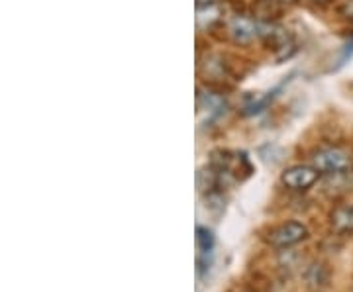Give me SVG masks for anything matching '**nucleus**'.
<instances>
[{
    "label": "nucleus",
    "instance_id": "1",
    "mask_svg": "<svg viewBox=\"0 0 353 292\" xmlns=\"http://www.w3.org/2000/svg\"><path fill=\"white\" fill-rule=\"evenodd\" d=\"M312 165L320 173L343 175V173H347L352 169L353 159L350 152H345L341 147H322L312 155Z\"/></svg>",
    "mask_w": 353,
    "mask_h": 292
},
{
    "label": "nucleus",
    "instance_id": "2",
    "mask_svg": "<svg viewBox=\"0 0 353 292\" xmlns=\"http://www.w3.org/2000/svg\"><path fill=\"white\" fill-rule=\"evenodd\" d=\"M308 238V229L301 222H287L283 226H279L271 231L269 236V243L277 249H285V247H290V245H296L303 240Z\"/></svg>",
    "mask_w": 353,
    "mask_h": 292
},
{
    "label": "nucleus",
    "instance_id": "3",
    "mask_svg": "<svg viewBox=\"0 0 353 292\" xmlns=\"http://www.w3.org/2000/svg\"><path fill=\"white\" fill-rule=\"evenodd\" d=\"M320 171L314 165H294L283 173V185L290 191H306L318 180Z\"/></svg>",
    "mask_w": 353,
    "mask_h": 292
},
{
    "label": "nucleus",
    "instance_id": "4",
    "mask_svg": "<svg viewBox=\"0 0 353 292\" xmlns=\"http://www.w3.org/2000/svg\"><path fill=\"white\" fill-rule=\"evenodd\" d=\"M228 32H230V38L234 39L236 43L248 45V43H252L253 39L259 36V25L255 24L252 18H248V16H234L230 20Z\"/></svg>",
    "mask_w": 353,
    "mask_h": 292
},
{
    "label": "nucleus",
    "instance_id": "5",
    "mask_svg": "<svg viewBox=\"0 0 353 292\" xmlns=\"http://www.w3.org/2000/svg\"><path fill=\"white\" fill-rule=\"evenodd\" d=\"M199 112L208 116V120H216L226 112V101L214 92H201L199 94Z\"/></svg>",
    "mask_w": 353,
    "mask_h": 292
},
{
    "label": "nucleus",
    "instance_id": "6",
    "mask_svg": "<svg viewBox=\"0 0 353 292\" xmlns=\"http://www.w3.org/2000/svg\"><path fill=\"white\" fill-rule=\"evenodd\" d=\"M222 18V8L216 2H208V4H196V28L199 30H210L214 28Z\"/></svg>",
    "mask_w": 353,
    "mask_h": 292
},
{
    "label": "nucleus",
    "instance_id": "7",
    "mask_svg": "<svg viewBox=\"0 0 353 292\" xmlns=\"http://www.w3.org/2000/svg\"><path fill=\"white\" fill-rule=\"evenodd\" d=\"M330 224L338 233H353V206L350 204H341L338 208H334Z\"/></svg>",
    "mask_w": 353,
    "mask_h": 292
},
{
    "label": "nucleus",
    "instance_id": "8",
    "mask_svg": "<svg viewBox=\"0 0 353 292\" xmlns=\"http://www.w3.org/2000/svg\"><path fill=\"white\" fill-rule=\"evenodd\" d=\"M196 245L202 255H208L214 247V236L208 228H196Z\"/></svg>",
    "mask_w": 353,
    "mask_h": 292
},
{
    "label": "nucleus",
    "instance_id": "9",
    "mask_svg": "<svg viewBox=\"0 0 353 292\" xmlns=\"http://www.w3.org/2000/svg\"><path fill=\"white\" fill-rule=\"evenodd\" d=\"M208 2H216V0H196V4H208Z\"/></svg>",
    "mask_w": 353,
    "mask_h": 292
},
{
    "label": "nucleus",
    "instance_id": "10",
    "mask_svg": "<svg viewBox=\"0 0 353 292\" xmlns=\"http://www.w3.org/2000/svg\"><path fill=\"white\" fill-rule=\"evenodd\" d=\"M316 2H328V0H316Z\"/></svg>",
    "mask_w": 353,
    "mask_h": 292
},
{
    "label": "nucleus",
    "instance_id": "11",
    "mask_svg": "<svg viewBox=\"0 0 353 292\" xmlns=\"http://www.w3.org/2000/svg\"><path fill=\"white\" fill-rule=\"evenodd\" d=\"M285 2H294V0H285Z\"/></svg>",
    "mask_w": 353,
    "mask_h": 292
}]
</instances>
